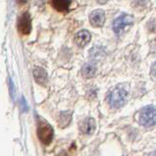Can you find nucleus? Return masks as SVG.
<instances>
[{
  "label": "nucleus",
  "mask_w": 156,
  "mask_h": 156,
  "mask_svg": "<svg viewBox=\"0 0 156 156\" xmlns=\"http://www.w3.org/2000/svg\"><path fill=\"white\" fill-rule=\"evenodd\" d=\"M90 39H91L90 33L87 30H80V32L76 34L75 42L79 47H84L90 41Z\"/></svg>",
  "instance_id": "0eeeda50"
},
{
  "label": "nucleus",
  "mask_w": 156,
  "mask_h": 156,
  "mask_svg": "<svg viewBox=\"0 0 156 156\" xmlns=\"http://www.w3.org/2000/svg\"><path fill=\"white\" fill-rule=\"evenodd\" d=\"M71 2H72V0H52V6L58 12L66 13L69 11Z\"/></svg>",
  "instance_id": "9d476101"
},
{
  "label": "nucleus",
  "mask_w": 156,
  "mask_h": 156,
  "mask_svg": "<svg viewBox=\"0 0 156 156\" xmlns=\"http://www.w3.org/2000/svg\"><path fill=\"white\" fill-rule=\"evenodd\" d=\"M18 30L21 34L28 35L32 30V21H30V16L28 12L24 13L19 18L18 21Z\"/></svg>",
  "instance_id": "39448f33"
},
{
  "label": "nucleus",
  "mask_w": 156,
  "mask_h": 156,
  "mask_svg": "<svg viewBox=\"0 0 156 156\" xmlns=\"http://www.w3.org/2000/svg\"><path fill=\"white\" fill-rule=\"evenodd\" d=\"M139 123L144 127H151L156 124V108L146 106L142 108L139 115Z\"/></svg>",
  "instance_id": "7ed1b4c3"
},
{
  "label": "nucleus",
  "mask_w": 156,
  "mask_h": 156,
  "mask_svg": "<svg viewBox=\"0 0 156 156\" xmlns=\"http://www.w3.org/2000/svg\"><path fill=\"white\" fill-rule=\"evenodd\" d=\"M95 73H96V67H95L94 64L88 63V64H86L83 67L82 74H83V76L84 78L90 79L95 75Z\"/></svg>",
  "instance_id": "9b49d317"
},
{
  "label": "nucleus",
  "mask_w": 156,
  "mask_h": 156,
  "mask_svg": "<svg viewBox=\"0 0 156 156\" xmlns=\"http://www.w3.org/2000/svg\"><path fill=\"white\" fill-rule=\"evenodd\" d=\"M95 127H96L95 121H94V119H92V118L84 119L81 123V125H80L81 131L83 133H86V135H91V133L95 131Z\"/></svg>",
  "instance_id": "6e6552de"
},
{
  "label": "nucleus",
  "mask_w": 156,
  "mask_h": 156,
  "mask_svg": "<svg viewBox=\"0 0 156 156\" xmlns=\"http://www.w3.org/2000/svg\"><path fill=\"white\" fill-rule=\"evenodd\" d=\"M71 120H72V112H71V111H64V112H61L60 118H59V126L62 128L67 127L70 124Z\"/></svg>",
  "instance_id": "f8f14e48"
},
{
  "label": "nucleus",
  "mask_w": 156,
  "mask_h": 156,
  "mask_svg": "<svg viewBox=\"0 0 156 156\" xmlns=\"http://www.w3.org/2000/svg\"><path fill=\"white\" fill-rule=\"evenodd\" d=\"M90 22L91 26L95 28H99L104 25L105 22V13L103 10H95L90 15Z\"/></svg>",
  "instance_id": "423d86ee"
},
{
  "label": "nucleus",
  "mask_w": 156,
  "mask_h": 156,
  "mask_svg": "<svg viewBox=\"0 0 156 156\" xmlns=\"http://www.w3.org/2000/svg\"><path fill=\"white\" fill-rule=\"evenodd\" d=\"M133 17L129 14H122L117 19H115L113 23V30L116 34H121L127 27L133 25Z\"/></svg>",
  "instance_id": "20e7f679"
},
{
  "label": "nucleus",
  "mask_w": 156,
  "mask_h": 156,
  "mask_svg": "<svg viewBox=\"0 0 156 156\" xmlns=\"http://www.w3.org/2000/svg\"><path fill=\"white\" fill-rule=\"evenodd\" d=\"M97 2H98L99 4H105L107 1H108V0H96Z\"/></svg>",
  "instance_id": "dca6fc26"
},
{
  "label": "nucleus",
  "mask_w": 156,
  "mask_h": 156,
  "mask_svg": "<svg viewBox=\"0 0 156 156\" xmlns=\"http://www.w3.org/2000/svg\"><path fill=\"white\" fill-rule=\"evenodd\" d=\"M150 76L154 82H156V61L151 66V71H150Z\"/></svg>",
  "instance_id": "4468645a"
},
{
  "label": "nucleus",
  "mask_w": 156,
  "mask_h": 156,
  "mask_svg": "<svg viewBox=\"0 0 156 156\" xmlns=\"http://www.w3.org/2000/svg\"><path fill=\"white\" fill-rule=\"evenodd\" d=\"M22 104H23V109H24V111H27L28 110V106H27V103H26V100H25V98H22Z\"/></svg>",
  "instance_id": "2eb2a0df"
},
{
  "label": "nucleus",
  "mask_w": 156,
  "mask_h": 156,
  "mask_svg": "<svg viewBox=\"0 0 156 156\" xmlns=\"http://www.w3.org/2000/svg\"><path fill=\"white\" fill-rule=\"evenodd\" d=\"M53 128L44 120H39L37 124V136L43 144H49L53 140Z\"/></svg>",
  "instance_id": "f03ea898"
},
{
  "label": "nucleus",
  "mask_w": 156,
  "mask_h": 156,
  "mask_svg": "<svg viewBox=\"0 0 156 156\" xmlns=\"http://www.w3.org/2000/svg\"><path fill=\"white\" fill-rule=\"evenodd\" d=\"M148 156H156V151H154V152H152V153H150Z\"/></svg>",
  "instance_id": "f3484780"
},
{
  "label": "nucleus",
  "mask_w": 156,
  "mask_h": 156,
  "mask_svg": "<svg viewBox=\"0 0 156 156\" xmlns=\"http://www.w3.org/2000/svg\"><path fill=\"white\" fill-rule=\"evenodd\" d=\"M34 78L35 80V82L39 83L41 86H45L48 81L47 73L46 71L41 68V67H35L34 70Z\"/></svg>",
  "instance_id": "1a4fd4ad"
},
{
  "label": "nucleus",
  "mask_w": 156,
  "mask_h": 156,
  "mask_svg": "<svg viewBox=\"0 0 156 156\" xmlns=\"http://www.w3.org/2000/svg\"><path fill=\"white\" fill-rule=\"evenodd\" d=\"M128 92L122 87H117L110 92L109 94V104L113 108H121L127 100Z\"/></svg>",
  "instance_id": "f257e3e1"
},
{
  "label": "nucleus",
  "mask_w": 156,
  "mask_h": 156,
  "mask_svg": "<svg viewBox=\"0 0 156 156\" xmlns=\"http://www.w3.org/2000/svg\"><path fill=\"white\" fill-rule=\"evenodd\" d=\"M75 152H76V146H75V144H73L72 147H70L68 150L62 151V152H60L57 156H74Z\"/></svg>",
  "instance_id": "ddd939ff"
}]
</instances>
